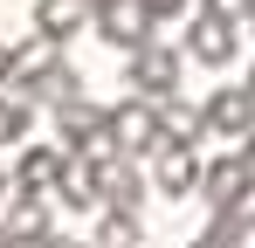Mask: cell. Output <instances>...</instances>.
Here are the masks:
<instances>
[{
    "instance_id": "1",
    "label": "cell",
    "mask_w": 255,
    "mask_h": 248,
    "mask_svg": "<svg viewBox=\"0 0 255 248\" xmlns=\"http://www.w3.org/2000/svg\"><path fill=\"white\" fill-rule=\"evenodd\" d=\"M55 138H62L69 152H90V159L118 152V145H111V111H97L83 90H76L69 104H55Z\"/></svg>"
},
{
    "instance_id": "2",
    "label": "cell",
    "mask_w": 255,
    "mask_h": 248,
    "mask_svg": "<svg viewBox=\"0 0 255 248\" xmlns=\"http://www.w3.org/2000/svg\"><path fill=\"white\" fill-rule=\"evenodd\" d=\"M111 145L131 152V159H152L166 138H159V104L152 97H125L118 111H111Z\"/></svg>"
},
{
    "instance_id": "3",
    "label": "cell",
    "mask_w": 255,
    "mask_h": 248,
    "mask_svg": "<svg viewBox=\"0 0 255 248\" xmlns=\"http://www.w3.org/2000/svg\"><path fill=\"white\" fill-rule=\"evenodd\" d=\"M200 200H207L214 214H242V207L255 200V179H249V165H242V152L200 165Z\"/></svg>"
},
{
    "instance_id": "4",
    "label": "cell",
    "mask_w": 255,
    "mask_h": 248,
    "mask_svg": "<svg viewBox=\"0 0 255 248\" xmlns=\"http://www.w3.org/2000/svg\"><path fill=\"white\" fill-rule=\"evenodd\" d=\"M90 28L111 41V48H145L159 21L145 14V0H97V7H90Z\"/></svg>"
},
{
    "instance_id": "5",
    "label": "cell",
    "mask_w": 255,
    "mask_h": 248,
    "mask_svg": "<svg viewBox=\"0 0 255 248\" xmlns=\"http://www.w3.org/2000/svg\"><path fill=\"white\" fill-rule=\"evenodd\" d=\"M131 90H138V97H152V104H159V97H172V90H179V48H166V41L152 35L145 41V48H131Z\"/></svg>"
},
{
    "instance_id": "6",
    "label": "cell",
    "mask_w": 255,
    "mask_h": 248,
    "mask_svg": "<svg viewBox=\"0 0 255 248\" xmlns=\"http://www.w3.org/2000/svg\"><path fill=\"white\" fill-rule=\"evenodd\" d=\"M200 124H207L214 138H249V131H255V90H249V83L214 90L207 104H200Z\"/></svg>"
},
{
    "instance_id": "7",
    "label": "cell",
    "mask_w": 255,
    "mask_h": 248,
    "mask_svg": "<svg viewBox=\"0 0 255 248\" xmlns=\"http://www.w3.org/2000/svg\"><path fill=\"white\" fill-rule=\"evenodd\" d=\"M97 193H104V207L138 214V200H145V172H138V159H131V152H104V159H97Z\"/></svg>"
},
{
    "instance_id": "8",
    "label": "cell",
    "mask_w": 255,
    "mask_h": 248,
    "mask_svg": "<svg viewBox=\"0 0 255 248\" xmlns=\"http://www.w3.org/2000/svg\"><path fill=\"white\" fill-rule=\"evenodd\" d=\"M152 186H159L166 200L193 193V186H200V145H159V152H152Z\"/></svg>"
},
{
    "instance_id": "9",
    "label": "cell",
    "mask_w": 255,
    "mask_h": 248,
    "mask_svg": "<svg viewBox=\"0 0 255 248\" xmlns=\"http://www.w3.org/2000/svg\"><path fill=\"white\" fill-rule=\"evenodd\" d=\"M62 165H69V145H21V159H14V186H21V193H55Z\"/></svg>"
},
{
    "instance_id": "10",
    "label": "cell",
    "mask_w": 255,
    "mask_h": 248,
    "mask_svg": "<svg viewBox=\"0 0 255 248\" xmlns=\"http://www.w3.org/2000/svg\"><path fill=\"white\" fill-rule=\"evenodd\" d=\"M186 55H193L200 69H228V62H235V21L200 14V21L186 28Z\"/></svg>"
},
{
    "instance_id": "11",
    "label": "cell",
    "mask_w": 255,
    "mask_h": 248,
    "mask_svg": "<svg viewBox=\"0 0 255 248\" xmlns=\"http://www.w3.org/2000/svg\"><path fill=\"white\" fill-rule=\"evenodd\" d=\"M48 200L76 207V214H97V207H104V193H97V159H90V152H69V165H62V179H55Z\"/></svg>"
},
{
    "instance_id": "12",
    "label": "cell",
    "mask_w": 255,
    "mask_h": 248,
    "mask_svg": "<svg viewBox=\"0 0 255 248\" xmlns=\"http://www.w3.org/2000/svg\"><path fill=\"white\" fill-rule=\"evenodd\" d=\"M0 235L42 242L48 235V193H21V186H14V200H0Z\"/></svg>"
},
{
    "instance_id": "13",
    "label": "cell",
    "mask_w": 255,
    "mask_h": 248,
    "mask_svg": "<svg viewBox=\"0 0 255 248\" xmlns=\"http://www.w3.org/2000/svg\"><path fill=\"white\" fill-rule=\"evenodd\" d=\"M200 131H207V124H200V104H186L179 90L159 97V138H166V145H200Z\"/></svg>"
},
{
    "instance_id": "14",
    "label": "cell",
    "mask_w": 255,
    "mask_h": 248,
    "mask_svg": "<svg viewBox=\"0 0 255 248\" xmlns=\"http://www.w3.org/2000/svg\"><path fill=\"white\" fill-rule=\"evenodd\" d=\"M76 28H90V0H35V35L69 41Z\"/></svg>"
},
{
    "instance_id": "15",
    "label": "cell",
    "mask_w": 255,
    "mask_h": 248,
    "mask_svg": "<svg viewBox=\"0 0 255 248\" xmlns=\"http://www.w3.org/2000/svg\"><path fill=\"white\" fill-rule=\"evenodd\" d=\"M104 221H97V242L90 248H138V214H125V207H97Z\"/></svg>"
},
{
    "instance_id": "16",
    "label": "cell",
    "mask_w": 255,
    "mask_h": 248,
    "mask_svg": "<svg viewBox=\"0 0 255 248\" xmlns=\"http://www.w3.org/2000/svg\"><path fill=\"white\" fill-rule=\"evenodd\" d=\"M28 124H35V104H21L14 90H0V145H21Z\"/></svg>"
},
{
    "instance_id": "17",
    "label": "cell",
    "mask_w": 255,
    "mask_h": 248,
    "mask_svg": "<svg viewBox=\"0 0 255 248\" xmlns=\"http://www.w3.org/2000/svg\"><path fill=\"white\" fill-rule=\"evenodd\" d=\"M255 0H200V14H214V21H249Z\"/></svg>"
},
{
    "instance_id": "18",
    "label": "cell",
    "mask_w": 255,
    "mask_h": 248,
    "mask_svg": "<svg viewBox=\"0 0 255 248\" xmlns=\"http://www.w3.org/2000/svg\"><path fill=\"white\" fill-rule=\"evenodd\" d=\"M145 14L152 21H172V14H186V0H145Z\"/></svg>"
},
{
    "instance_id": "19",
    "label": "cell",
    "mask_w": 255,
    "mask_h": 248,
    "mask_svg": "<svg viewBox=\"0 0 255 248\" xmlns=\"http://www.w3.org/2000/svg\"><path fill=\"white\" fill-rule=\"evenodd\" d=\"M242 165H249V179H255V131L242 138Z\"/></svg>"
},
{
    "instance_id": "20",
    "label": "cell",
    "mask_w": 255,
    "mask_h": 248,
    "mask_svg": "<svg viewBox=\"0 0 255 248\" xmlns=\"http://www.w3.org/2000/svg\"><path fill=\"white\" fill-rule=\"evenodd\" d=\"M42 248H90V242H69V235H42Z\"/></svg>"
},
{
    "instance_id": "21",
    "label": "cell",
    "mask_w": 255,
    "mask_h": 248,
    "mask_svg": "<svg viewBox=\"0 0 255 248\" xmlns=\"http://www.w3.org/2000/svg\"><path fill=\"white\" fill-rule=\"evenodd\" d=\"M0 248H42V242H21V235H0Z\"/></svg>"
},
{
    "instance_id": "22",
    "label": "cell",
    "mask_w": 255,
    "mask_h": 248,
    "mask_svg": "<svg viewBox=\"0 0 255 248\" xmlns=\"http://www.w3.org/2000/svg\"><path fill=\"white\" fill-rule=\"evenodd\" d=\"M193 248H221V235H193Z\"/></svg>"
},
{
    "instance_id": "23",
    "label": "cell",
    "mask_w": 255,
    "mask_h": 248,
    "mask_svg": "<svg viewBox=\"0 0 255 248\" xmlns=\"http://www.w3.org/2000/svg\"><path fill=\"white\" fill-rule=\"evenodd\" d=\"M7 55H14V48H7V41H0V76H7Z\"/></svg>"
},
{
    "instance_id": "24",
    "label": "cell",
    "mask_w": 255,
    "mask_h": 248,
    "mask_svg": "<svg viewBox=\"0 0 255 248\" xmlns=\"http://www.w3.org/2000/svg\"><path fill=\"white\" fill-rule=\"evenodd\" d=\"M0 200H7V172H0Z\"/></svg>"
},
{
    "instance_id": "25",
    "label": "cell",
    "mask_w": 255,
    "mask_h": 248,
    "mask_svg": "<svg viewBox=\"0 0 255 248\" xmlns=\"http://www.w3.org/2000/svg\"><path fill=\"white\" fill-rule=\"evenodd\" d=\"M249 28H255V7H249Z\"/></svg>"
},
{
    "instance_id": "26",
    "label": "cell",
    "mask_w": 255,
    "mask_h": 248,
    "mask_svg": "<svg viewBox=\"0 0 255 248\" xmlns=\"http://www.w3.org/2000/svg\"><path fill=\"white\" fill-rule=\"evenodd\" d=\"M249 90H255V69H249Z\"/></svg>"
},
{
    "instance_id": "27",
    "label": "cell",
    "mask_w": 255,
    "mask_h": 248,
    "mask_svg": "<svg viewBox=\"0 0 255 248\" xmlns=\"http://www.w3.org/2000/svg\"><path fill=\"white\" fill-rule=\"evenodd\" d=\"M90 7H97V0H90Z\"/></svg>"
}]
</instances>
